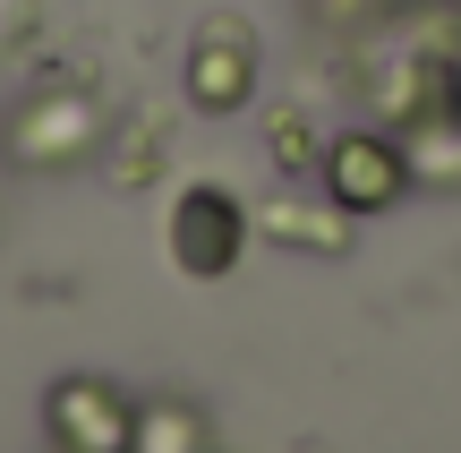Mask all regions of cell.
<instances>
[{
	"label": "cell",
	"mask_w": 461,
	"mask_h": 453,
	"mask_svg": "<svg viewBox=\"0 0 461 453\" xmlns=\"http://www.w3.org/2000/svg\"><path fill=\"white\" fill-rule=\"evenodd\" d=\"M171 240H180V266L188 274H222L240 257V205L222 188H188L180 214H171Z\"/></svg>",
	"instance_id": "1"
},
{
	"label": "cell",
	"mask_w": 461,
	"mask_h": 453,
	"mask_svg": "<svg viewBox=\"0 0 461 453\" xmlns=\"http://www.w3.org/2000/svg\"><path fill=\"white\" fill-rule=\"evenodd\" d=\"M325 171H333V197L359 205V214H376V205L402 197V154L384 146V137H342Z\"/></svg>",
	"instance_id": "2"
}]
</instances>
